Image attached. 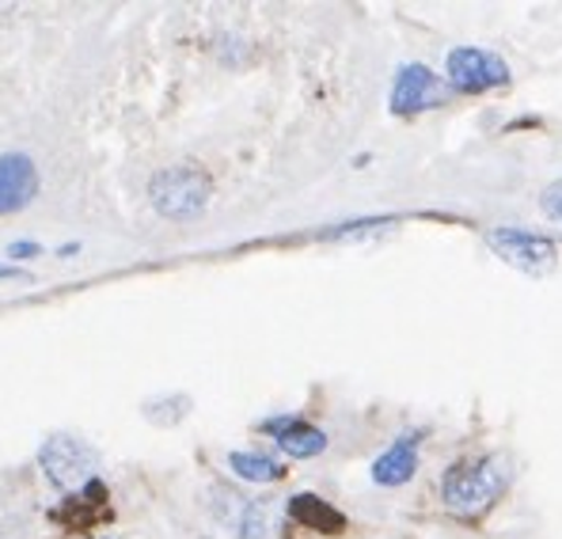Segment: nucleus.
Here are the masks:
<instances>
[{
	"instance_id": "1",
	"label": "nucleus",
	"mask_w": 562,
	"mask_h": 539,
	"mask_svg": "<svg viewBox=\"0 0 562 539\" xmlns=\"http://www.w3.org/2000/svg\"><path fill=\"white\" fill-rule=\"evenodd\" d=\"M213 182L194 164H176V168L156 171L148 182V198H153L156 213L168 221H190L210 205Z\"/></svg>"
},
{
	"instance_id": "2",
	"label": "nucleus",
	"mask_w": 562,
	"mask_h": 539,
	"mask_svg": "<svg viewBox=\"0 0 562 539\" xmlns=\"http://www.w3.org/2000/svg\"><path fill=\"white\" fill-rule=\"evenodd\" d=\"M506 483V468H502L498 456H475V460H464L457 468L445 471V505L457 513H475L483 505H491V497L502 491Z\"/></svg>"
},
{
	"instance_id": "3",
	"label": "nucleus",
	"mask_w": 562,
	"mask_h": 539,
	"mask_svg": "<svg viewBox=\"0 0 562 539\" xmlns=\"http://www.w3.org/2000/svg\"><path fill=\"white\" fill-rule=\"evenodd\" d=\"M38 468L46 471V479L57 486V491L72 494L80 491L85 483H92L99 479V452L92 449L88 441H80V437L72 434H54L43 441V449H38Z\"/></svg>"
},
{
	"instance_id": "4",
	"label": "nucleus",
	"mask_w": 562,
	"mask_h": 539,
	"mask_svg": "<svg viewBox=\"0 0 562 539\" xmlns=\"http://www.w3.org/2000/svg\"><path fill=\"white\" fill-rule=\"evenodd\" d=\"M486 247L498 255L502 262H509L514 270L525 273H543L555 267L559 251L548 236H536V232L525 228H491L486 232Z\"/></svg>"
},
{
	"instance_id": "5",
	"label": "nucleus",
	"mask_w": 562,
	"mask_h": 539,
	"mask_svg": "<svg viewBox=\"0 0 562 539\" xmlns=\"http://www.w3.org/2000/svg\"><path fill=\"white\" fill-rule=\"evenodd\" d=\"M49 517H54L57 525L65 528V532L92 536L95 528H103L106 520L114 517V509H111V491H106L103 479H92V483H85L80 491L65 494L61 502L54 505V513H49Z\"/></svg>"
},
{
	"instance_id": "6",
	"label": "nucleus",
	"mask_w": 562,
	"mask_h": 539,
	"mask_svg": "<svg viewBox=\"0 0 562 539\" xmlns=\"http://www.w3.org/2000/svg\"><path fill=\"white\" fill-rule=\"evenodd\" d=\"M445 77L457 91H491L509 85V65L479 46H457L445 61Z\"/></svg>"
},
{
	"instance_id": "7",
	"label": "nucleus",
	"mask_w": 562,
	"mask_h": 539,
	"mask_svg": "<svg viewBox=\"0 0 562 539\" xmlns=\"http://www.w3.org/2000/svg\"><path fill=\"white\" fill-rule=\"evenodd\" d=\"M38 194V168L31 156L4 153L0 156V217L20 213L35 202Z\"/></svg>"
},
{
	"instance_id": "8",
	"label": "nucleus",
	"mask_w": 562,
	"mask_h": 539,
	"mask_svg": "<svg viewBox=\"0 0 562 539\" xmlns=\"http://www.w3.org/2000/svg\"><path fill=\"white\" fill-rule=\"evenodd\" d=\"M262 429L267 434H274L278 449L285 456H293V460H312V456H319L327 449V434L324 429H316L312 422L296 418V414H281V418H267L262 422Z\"/></svg>"
},
{
	"instance_id": "9",
	"label": "nucleus",
	"mask_w": 562,
	"mask_h": 539,
	"mask_svg": "<svg viewBox=\"0 0 562 539\" xmlns=\"http://www.w3.org/2000/svg\"><path fill=\"white\" fill-rule=\"evenodd\" d=\"M437 88L441 80L434 77V69L426 65L411 61L395 72V85H392V111L395 114H415V111H426L429 103L437 99Z\"/></svg>"
},
{
	"instance_id": "10",
	"label": "nucleus",
	"mask_w": 562,
	"mask_h": 539,
	"mask_svg": "<svg viewBox=\"0 0 562 539\" xmlns=\"http://www.w3.org/2000/svg\"><path fill=\"white\" fill-rule=\"evenodd\" d=\"M415 471H418V434H403L373 460V483L403 486L415 479Z\"/></svg>"
},
{
	"instance_id": "11",
	"label": "nucleus",
	"mask_w": 562,
	"mask_h": 539,
	"mask_svg": "<svg viewBox=\"0 0 562 539\" xmlns=\"http://www.w3.org/2000/svg\"><path fill=\"white\" fill-rule=\"evenodd\" d=\"M289 517H293L301 528H308V532H319V536H338L346 528L342 513H338L330 502H324V497H316V494L289 497Z\"/></svg>"
},
{
	"instance_id": "12",
	"label": "nucleus",
	"mask_w": 562,
	"mask_h": 539,
	"mask_svg": "<svg viewBox=\"0 0 562 539\" xmlns=\"http://www.w3.org/2000/svg\"><path fill=\"white\" fill-rule=\"evenodd\" d=\"M228 468H233L244 483H278V479L285 475V463L267 452H228Z\"/></svg>"
},
{
	"instance_id": "13",
	"label": "nucleus",
	"mask_w": 562,
	"mask_h": 539,
	"mask_svg": "<svg viewBox=\"0 0 562 539\" xmlns=\"http://www.w3.org/2000/svg\"><path fill=\"white\" fill-rule=\"evenodd\" d=\"M540 210L548 213L551 221H562V179H559V182H551V187L543 190V198H540Z\"/></svg>"
},
{
	"instance_id": "14",
	"label": "nucleus",
	"mask_w": 562,
	"mask_h": 539,
	"mask_svg": "<svg viewBox=\"0 0 562 539\" xmlns=\"http://www.w3.org/2000/svg\"><path fill=\"white\" fill-rule=\"evenodd\" d=\"M35 255H43V247L38 244H31V239H15L12 247H8V259H35Z\"/></svg>"
},
{
	"instance_id": "15",
	"label": "nucleus",
	"mask_w": 562,
	"mask_h": 539,
	"mask_svg": "<svg viewBox=\"0 0 562 539\" xmlns=\"http://www.w3.org/2000/svg\"><path fill=\"white\" fill-rule=\"evenodd\" d=\"M20 278H27V270L15 267V262H0V281H20Z\"/></svg>"
},
{
	"instance_id": "16",
	"label": "nucleus",
	"mask_w": 562,
	"mask_h": 539,
	"mask_svg": "<svg viewBox=\"0 0 562 539\" xmlns=\"http://www.w3.org/2000/svg\"><path fill=\"white\" fill-rule=\"evenodd\" d=\"M80 251V244H65V247H57V255H77Z\"/></svg>"
},
{
	"instance_id": "17",
	"label": "nucleus",
	"mask_w": 562,
	"mask_h": 539,
	"mask_svg": "<svg viewBox=\"0 0 562 539\" xmlns=\"http://www.w3.org/2000/svg\"><path fill=\"white\" fill-rule=\"evenodd\" d=\"M95 539H111V536H95Z\"/></svg>"
}]
</instances>
